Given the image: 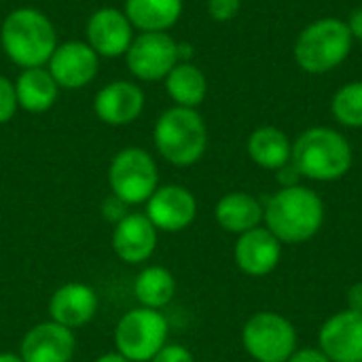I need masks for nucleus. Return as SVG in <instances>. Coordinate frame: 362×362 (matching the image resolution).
<instances>
[{
    "label": "nucleus",
    "instance_id": "nucleus-1",
    "mask_svg": "<svg viewBox=\"0 0 362 362\" xmlns=\"http://www.w3.org/2000/svg\"><path fill=\"white\" fill-rule=\"evenodd\" d=\"M263 221L282 244H303L322 229L325 204L308 187H282L263 206Z\"/></svg>",
    "mask_w": 362,
    "mask_h": 362
},
{
    "label": "nucleus",
    "instance_id": "nucleus-2",
    "mask_svg": "<svg viewBox=\"0 0 362 362\" xmlns=\"http://www.w3.org/2000/svg\"><path fill=\"white\" fill-rule=\"evenodd\" d=\"M0 45L6 57L21 70L47 66L55 47L57 36L51 19L32 6L11 11L0 25Z\"/></svg>",
    "mask_w": 362,
    "mask_h": 362
},
{
    "label": "nucleus",
    "instance_id": "nucleus-3",
    "mask_svg": "<svg viewBox=\"0 0 362 362\" xmlns=\"http://www.w3.org/2000/svg\"><path fill=\"white\" fill-rule=\"evenodd\" d=\"M350 142L331 127L305 129L293 144L291 163L299 176L316 182H333L344 178L352 168Z\"/></svg>",
    "mask_w": 362,
    "mask_h": 362
},
{
    "label": "nucleus",
    "instance_id": "nucleus-4",
    "mask_svg": "<svg viewBox=\"0 0 362 362\" xmlns=\"http://www.w3.org/2000/svg\"><path fill=\"white\" fill-rule=\"evenodd\" d=\"M153 140L155 148L168 163L189 168L204 157L208 146V129L195 108L172 106L159 115L153 129Z\"/></svg>",
    "mask_w": 362,
    "mask_h": 362
},
{
    "label": "nucleus",
    "instance_id": "nucleus-5",
    "mask_svg": "<svg viewBox=\"0 0 362 362\" xmlns=\"http://www.w3.org/2000/svg\"><path fill=\"white\" fill-rule=\"evenodd\" d=\"M352 49V34L346 21L325 17L310 23L295 42V59L310 74H325L337 68Z\"/></svg>",
    "mask_w": 362,
    "mask_h": 362
},
{
    "label": "nucleus",
    "instance_id": "nucleus-6",
    "mask_svg": "<svg viewBox=\"0 0 362 362\" xmlns=\"http://www.w3.org/2000/svg\"><path fill=\"white\" fill-rule=\"evenodd\" d=\"M170 325L159 310L134 308L115 327V352L129 362H151L168 344Z\"/></svg>",
    "mask_w": 362,
    "mask_h": 362
},
{
    "label": "nucleus",
    "instance_id": "nucleus-7",
    "mask_svg": "<svg viewBox=\"0 0 362 362\" xmlns=\"http://www.w3.org/2000/svg\"><path fill=\"white\" fill-rule=\"evenodd\" d=\"M108 185L123 204H146L159 187V170L153 155L140 146L119 151L108 168Z\"/></svg>",
    "mask_w": 362,
    "mask_h": 362
},
{
    "label": "nucleus",
    "instance_id": "nucleus-8",
    "mask_svg": "<svg viewBox=\"0 0 362 362\" xmlns=\"http://www.w3.org/2000/svg\"><path fill=\"white\" fill-rule=\"evenodd\" d=\"M242 346L257 362H286L297 350V331L276 312H257L242 329Z\"/></svg>",
    "mask_w": 362,
    "mask_h": 362
},
{
    "label": "nucleus",
    "instance_id": "nucleus-9",
    "mask_svg": "<svg viewBox=\"0 0 362 362\" xmlns=\"http://www.w3.org/2000/svg\"><path fill=\"white\" fill-rule=\"evenodd\" d=\"M125 62L138 81H163L180 62L178 42L168 32H140L129 45Z\"/></svg>",
    "mask_w": 362,
    "mask_h": 362
},
{
    "label": "nucleus",
    "instance_id": "nucleus-10",
    "mask_svg": "<svg viewBox=\"0 0 362 362\" xmlns=\"http://www.w3.org/2000/svg\"><path fill=\"white\" fill-rule=\"evenodd\" d=\"M148 221L157 231L178 233L191 227L197 216V199L195 195L180 185H163L146 202Z\"/></svg>",
    "mask_w": 362,
    "mask_h": 362
},
{
    "label": "nucleus",
    "instance_id": "nucleus-11",
    "mask_svg": "<svg viewBox=\"0 0 362 362\" xmlns=\"http://www.w3.org/2000/svg\"><path fill=\"white\" fill-rule=\"evenodd\" d=\"M100 68V55L85 40H68L55 47L47 70L62 89L87 87Z\"/></svg>",
    "mask_w": 362,
    "mask_h": 362
},
{
    "label": "nucleus",
    "instance_id": "nucleus-12",
    "mask_svg": "<svg viewBox=\"0 0 362 362\" xmlns=\"http://www.w3.org/2000/svg\"><path fill=\"white\" fill-rule=\"evenodd\" d=\"M87 45L100 57H121L134 40V25L127 15L115 6H102L87 19Z\"/></svg>",
    "mask_w": 362,
    "mask_h": 362
},
{
    "label": "nucleus",
    "instance_id": "nucleus-13",
    "mask_svg": "<svg viewBox=\"0 0 362 362\" xmlns=\"http://www.w3.org/2000/svg\"><path fill=\"white\" fill-rule=\"evenodd\" d=\"M76 350V337L72 329H66L53 320L32 327L19 346L23 362H70Z\"/></svg>",
    "mask_w": 362,
    "mask_h": 362
},
{
    "label": "nucleus",
    "instance_id": "nucleus-14",
    "mask_svg": "<svg viewBox=\"0 0 362 362\" xmlns=\"http://www.w3.org/2000/svg\"><path fill=\"white\" fill-rule=\"evenodd\" d=\"M318 346L331 362H362V314H333L320 327Z\"/></svg>",
    "mask_w": 362,
    "mask_h": 362
},
{
    "label": "nucleus",
    "instance_id": "nucleus-15",
    "mask_svg": "<svg viewBox=\"0 0 362 362\" xmlns=\"http://www.w3.org/2000/svg\"><path fill=\"white\" fill-rule=\"evenodd\" d=\"M233 259L240 272H244L246 276L263 278L280 265L282 242L267 227H255L238 235Z\"/></svg>",
    "mask_w": 362,
    "mask_h": 362
},
{
    "label": "nucleus",
    "instance_id": "nucleus-16",
    "mask_svg": "<svg viewBox=\"0 0 362 362\" xmlns=\"http://www.w3.org/2000/svg\"><path fill=\"white\" fill-rule=\"evenodd\" d=\"M144 110V93L136 83L110 81L93 98L95 117L112 127L134 123Z\"/></svg>",
    "mask_w": 362,
    "mask_h": 362
},
{
    "label": "nucleus",
    "instance_id": "nucleus-17",
    "mask_svg": "<svg viewBox=\"0 0 362 362\" xmlns=\"http://www.w3.org/2000/svg\"><path fill=\"white\" fill-rule=\"evenodd\" d=\"M157 229L144 212H129L112 229V250L127 265L148 261L157 248Z\"/></svg>",
    "mask_w": 362,
    "mask_h": 362
},
{
    "label": "nucleus",
    "instance_id": "nucleus-18",
    "mask_svg": "<svg viewBox=\"0 0 362 362\" xmlns=\"http://www.w3.org/2000/svg\"><path fill=\"white\" fill-rule=\"evenodd\" d=\"M98 308H100L98 293L89 284L68 282L51 295L49 320L74 331L89 325L98 314Z\"/></svg>",
    "mask_w": 362,
    "mask_h": 362
},
{
    "label": "nucleus",
    "instance_id": "nucleus-19",
    "mask_svg": "<svg viewBox=\"0 0 362 362\" xmlns=\"http://www.w3.org/2000/svg\"><path fill=\"white\" fill-rule=\"evenodd\" d=\"M214 216H216V223L221 225V229H225L227 233L242 235L255 227H261L263 204L250 193L233 191L218 199V204L214 208Z\"/></svg>",
    "mask_w": 362,
    "mask_h": 362
},
{
    "label": "nucleus",
    "instance_id": "nucleus-20",
    "mask_svg": "<svg viewBox=\"0 0 362 362\" xmlns=\"http://www.w3.org/2000/svg\"><path fill=\"white\" fill-rule=\"evenodd\" d=\"M57 91H59V87L45 66L25 68V70H21V74L15 81V93H17L19 108L34 112V115L47 112L55 104Z\"/></svg>",
    "mask_w": 362,
    "mask_h": 362
},
{
    "label": "nucleus",
    "instance_id": "nucleus-21",
    "mask_svg": "<svg viewBox=\"0 0 362 362\" xmlns=\"http://www.w3.org/2000/svg\"><path fill=\"white\" fill-rule=\"evenodd\" d=\"M123 13L140 32H168L182 15V0H125Z\"/></svg>",
    "mask_w": 362,
    "mask_h": 362
},
{
    "label": "nucleus",
    "instance_id": "nucleus-22",
    "mask_svg": "<svg viewBox=\"0 0 362 362\" xmlns=\"http://www.w3.org/2000/svg\"><path fill=\"white\" fill-rule=\"evenodd\" d=\"M246 151L259 168L278 172L280 168L291 163L293 144L282 129L274 125H263L250 134Z\"/></svg>",
    "mask_w": 362,
    "mask_h": 362
},
{
    "label": "nucleus",
    "instance_id": "nucleus-23",
    "mask_svg": "<svg viewBox=\"0 0 362 362\" xmlns=\"http://www.w3.org/2000/svg\"><path fill=\"white\" fill-rule=\"evenodd\" d=\"M163 83L174 104L185 108H197L208 93L206 74L191 62H178L163 78Z\"/></svg>",
    "mask_w": 362,
    "mask_h": 362
},
{
    "label": "nucleus",
    "instance_id": "nucleus-24",
    "mask_svg": "<svg viewBox=\"0 0 362 362\" xmlns=\"http://www.w3.org/2000/svg\"><path fill=\"white\" fill-rule=\"evenodd\" d=\"M134 295L142 308L161 310L174 299L176 280L170 269H165L161 265H148L136 276Z\"/></svg>",
    "mask_w": 362,
    "mask_h": 362
},
{
    "label": "nucleus",
    "instance_id": "nucleus-25",
    "mask_svg": "<svg viewBox=\"0 0 362 362\" xmlns=\"http://www.w3.org/2000/svg\"><path fill=\"white\" fill-rule=\"evenodd\" d=\"M335 119L346 127H362V81L344 85L331 102Z\"/></svg>",
    "mask_w": 362,
    "mask_h": 362
},
{
    "label": "nucleus",
    "instance_id": "nucleus-26",
    "mask_svg": "<svg viewBox=\"0 0 362 362\" xmlns=\"http://www.w3.org/2000/svg\"><path fill=\"white\" fill-rule=\"evenodd\" d=\"M17 108H19V104H17L15 83L0 74V125L8 123L15 117Z\"/></svg>",
    "mask_w": 362,
    "mask_h": 362
},
{
    "label": "nucleus",
    "instance_id": "nucleus-27",
    "mask_svg": "<svg viewBox=\"0 0 362 362\" xmlns=\"http://www.w3.org/2000/svg\"><path fill=\"white\" fill-rule=\"evenodd\" d=\"M242 8V0H208V13L214 21H231Z\"/></svg>",
    "mask_w": 362,
    "mask_h": 362
},
{
    "label": "nucleus",
    "instance_id": "nucleus-28",
    "mask_svg": "<svg viewBox=\"0 0 362 362\" xmlns=\"http://www.w3.org/2000/svg\"><path fill=\"white\" fill-rule=\"evenodd\" d=\"M151 362H195V356L180 344H165Z\"/></svg>",
    "mask_w": 362,
    "mask_h": 362
},
{
    "label": "nucleus",
    "instance_id": "nucleus-29",
    "mask_svg": "<svg viewBox=\"0 0 362 362\" xmlns=\"http://www.w3.org/2000/svg\"><path fill=\"white\" fill-rule=\"evenodd\" d=\"M102 214H104L106 221H110L112 225H117V223H119L123 216H127L129 212H127V204H123L119 197L110 195V197L102 204Z\"/></svg>",
    "mask_w": 362,
    "mask_h": 362
},
{
    "label": "nucleus",
    "instance_id": "nucleus-30",
    "mask_svg": "<svg viewBox=\"0 0 362 362\" xmlns=\"http://www.w3.org/2000/svg\"><path fill=\"white\" fill-rule=\"evenodd\" d=\"M286 362H331L320 348H297Z\"/></svg>",
    "mask_w": 362,
    "mask_h": 362
},
{
    "label": "nucleus",
    "instance_id": "nucleus-31",
    "mask_svg": "<svg viewBox=\"0 0 362 362\" xmlns=\"http://www.w3.org/2000/svg\"><path fill=\"white\" fill-rule=\"evenodd\" d=\"M346 303H348V310L350 312H356L362 314V282H356L348 288L346 293Z\"/></svg>",
    "mask_w": 362,
    "mask_h": 362
},
{
    "label": "nucleus",
    "instance_id": "nucleus-32",
    "mask_svg": "<svg viewBox=\"0 0 362 362\" xmlns=\"http://www.w3.org/2000/svg\"><path fill=\"white\" fill-rule=\"evenodd\" d=\"M297 180H299V172L293 163H286L284 168L278 170V182L282 187H295V185H299Z\"/></svg>",
    "mask_w": 362,
    "mask_h": 362
},
{
    "label": "nucleus",
    "instance_id": "nucleus-33",
    "mask_svg": "<svg viewBox=\"0 0 362 362\" xmlns=\"http://www.w3.org/2000/svg\"><path fill=\"white\" fill-rule=\"evenodd\" d=\"M346 23H348V28H350L352 38L362 40V6L361 8H356V11L350 15V21H346Z\"/></svg>",
    "mask_w": 362,
    "mask_h": 362
},
{
    "label": "nucleus",
    "instance_id": "nucleus-34",
    "mask_svg": "<svg viewBox=\"0 0 362 362\" xmlns=\"http://www.w3.org/2000/svg\"><path fill=\"white\" fill-rule=\"evenodd\" d=\"M93 362H129V361H127V358H123L119 352H106V354L98 356Z\"/></svg>",
    "mask_w": 362,
    "mask_h": 362
},
{
    "label": "nucleus",
    "instance_id": "nucleus-35",
    "mask_svg": "<svg viewBox=\"0 0 362 362\" xmlns=\"http://www.w3.org/2000/svg\"><path fill=\"white\" fill-rule=\"evenodd\" d=\"M0 362H23L19 354L15 352H0Z\"/></svg>",
    "mask_w": 362,
    "mask_h": 362
}]
</instances>
